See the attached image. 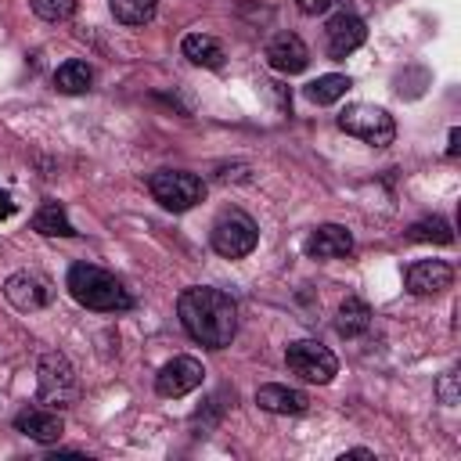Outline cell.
<instances>
[{
  "instance_id": "cell-2",
  "label": "cell",
  "mask_w": 461,
  "mask_h": 461,
  "mask_svg": "<svg viewBox=\"0 0 461 461\" xmlns=\"http://www.w3.org/2000/svg\"><path fill=\"white\" fill-rule=\"evenodd\" d=\"M65 285L79 306L97 310V313H122L133 306V295L122 288V281L94 263H72Z\"/></svg>"
},
{
  "instance_id": "cell-10",
  "label": "cell",
  "mask_w": 461,
  "mask_h": 461,
  "mask_svg": "<svg viewBox=\"0 0 461 461\" xmlns=\"http://www.w3.org/2000/svg\"><path fill=\"white\" fill-rule=\"evenodd\" d=\"M4 295H7V303L14 310L29 313V310H40V306L50 303V285L40 274H32V270H18V274H11L4 281Z\"/></svg>"
},
{
  "instance_id": "cell-25",
  "label": "cell",
  "mask_w": 461,
  "mask_h": 461,
  "mask_svg": "<svg viewBox=\"0 0 461 461\" xmlns=\"http://www.w3.org/2000/svg\"><path fill=\"white\" fill-rule=\"evenodd\" d=\"M439 396H443V403H457V393H454V371L443 375V382H439Z\"/></svg>"
},
{
  "instance_id": "cell-8",
  "label": "cell",
  "mask_w": 461,
  "mask_h": 461,
  "mask_svg": "<svg viewBox=\"0 0 461 461\" xmlns=\"http://www.w3.org/2000/svg\"><path fill=\"white\" fill-rule=\"evenodd\" d=\"M202 378H205L202 360H194V357H173L169 364L158 367V375H155V393L166 396V400H176V396H187L191 389H198Z\"/></svg>"
},
{
  "instance_id": "cell-15",
  "label": "cell",
  "mask_w": 461,
  "mask_h": 461,
  "mask_svg": "<svg viewBox=\"0 0 461 461\" xmlns=\"http://www.w3.org/2000/svg\"><path fill=\"white\" fill-rule=\"evenodd\" d=\"M256 403L270 414H303L310 407V396L299 389H288V385H259Z\"/></svg>"
},
{
  "instance_id": "cell-19",
  "label": "cell",
  "mask_w": 461,
  "mask_h": 461,
  "mask_svg": "<svg viewBox=\"0 0 461 461\" xmlns=\"http://www.w3.org/2000/svg\"><path fill=\"white\" fill-rule=\"evenodd\" d=\"M90 83H94V68H90L86 61H79V58L58 65V72H54V86H58L61 94H86Z\"/></svg>"
},
{
  "instance_id": "cell-7",
  "label": "cell",
  "mask_w": 461,
  "mask_h": 461,
  "mask_svg": "<svg viewBox=\"0 0 461 461\" xmlns=\"http://www.w3.org/2000/svg\"><path fill=\"white\" fill-rule=\"evenodd\" d=\"M285 364L292 375H299L303 382H317V385H328L335 375H339V360L328 346H321L317 339H299V342H288L285 349Z\"/></svg>"
},
{
  "instance_id": "cell-18",
  "label": "cell",
  "mask_w": 461,
  "mask_h": 461,
  "mask_svg": "<svg viewBox=\"0 0 461 461\" xmlns=\"http://www.w3.org/2000/svg\"><path fill=\"white\" fill-rule=\"evenodd\" d=\"M32 230H40V234H47V238H72V234H76V227L68 223L61 202H50V198L32 212Z\"/></svg>"
},
{
  "instance_id": "cell-28",
  "label": "cell",
  "mask_w": 461,
  "mask_h": 461,
  "mask_svg": "<svg viewBox=\"0 0 461 461\" xmlns=\"http://www.w3.org/2000/svg\"><path fill=\"white\" fill-rule=\"evenodd\" d=\"M342 457H375V454H371V450H364V447H357V450H346Z\"/></svg>"
},
{
  "instance_id": "cell-27",
  "label": "cell",
  "mask_w": 461,
  "mask_h": 461,
  "mask_svg": "<svg viewBox=\"0 0 461 461\" xmlns=\"http://www.w3.org/2000/svg\"><path fill=\"white\" fill-rule=\"evenodd\" d=\"M457 151H461V130H457V126H454V130H450V144H447V155H450V158H454V155H457Z\"/></svg>"
},
{
  "instance_id": "cell-24",
  "label": "cell",
  "mask_w": 461,
  "mask_h": 461,
  "mask_svg": "<svg viewBox=\"0 0 461 461\" xmlns=\"http://www.w3.org/2000/svg\"><path fill=\"white\" fill-rule=\"evenodd\" d=\"M328 4H331V0H295V7H299L303 14H324Z\"/></svg>"
},
{
  "instance_id": "cell-11",
  "label": "cell",
  "mask_w": 461,
  "mask_h": 461,
  "mask_svg": "<svg viewBox=\"0 0 461 461\" xmlns=\"http://www.w3.org/2000/svg\"><path fill=\"white\" fill-rule=\"evenodd\" d=\"M328 54L331 58H346V54H353L364 40H367V25H364V18H357L353 11H339L331 22H328Z\"/></svg>"
},
{
  "instance_id": "cell-4",
  "label": "cell",
  "mask_w": 461,
  "mask_h": 461,
  "mask_svg": "<svg viewBox=\"0 0 461 461\" xmlns=\"http://www.w3.org/2000/svg\"><path fill=\"white\" fill-rule=\"evenodd\" d=\"M148 191H151V198H155L162 209H169V212H187V209H194V205L205 198L202 176H194V173H187V169H158V173H151Z\"/></svg>"
},
{
  "instance_id": "cell-21",
  "label": "cell",
  "mask_w": 461,
  "mask_h": 461,
  "mask_svg": "<svg viewBox=\"0 0 461 461\" xmlns=\"http://www.w3.org/2000/svg\"><path fill=\"white\" fill-rule=\"evenodd\" d=\"M158 11V0H112V14L122 25H148Z\"/></svg>"
},
{
  "instance_id": "cell-22",
  "label": "cell",
  "mask_w": 461,
  "mask_h": 461,
  "mask_svg": "<svg viewBox=\"0 0 461 461\" xmlns=\"http://www.w3.org/2000/svg\"><path fill=\"white\" fill-rule=\"evenodd\" d=\"M407 238H411V241H436V245H450V241H454V230H450V223H447L443 216H429V220L411 223Z\"/></svg>"
},
{
  "instance_id": "cell-6",
  "label": "cell",
  "mask_w": 461,
  "mask_h": 461,
  "mask_svg": "<svg viewBox=\"0 0 461 461\" xmlns=\"http://www.w3.org/2000/svg\"><path fill=\"white\" fill-rule=\"evenodd\" d=\"M339 130H346L349 137H360L364 144H375V148H385V144H393V137H396V122H393V115H389L385 108H378V104H364V101L342 108V115H339Z\"/></svg>"
},
{
  "instance_id": "cell-16",
  "label": "cell",
  "mask_w": 461,
  "mask_h": 461,
  "mask_svg": "<svg viewBox=\"0 0 461 461\" xmlns=\"http://www.w3.org/2000/svg\"><path fill=\"white\" fill-rule=\"evenodd\" d=\"M367 328H371V310H367V303L357 299V295H346L342 306H339V317H335V331H339L342 339H357V335H364Z\"/></svg>"
},
{
  "instance_id": "cell-13",
  "label": "cell",
  "mask_w": 461,
  "mask_h": 461,
  "mask_svg": "<svg viewBox=\"0 0 461 461\" xmlns=\"http://www.w3.org/2000/svg\"><path fill=\"white\" fill-rule=\"evenodd\" d=\"M353 252V234L342 223H321L306 238V256L310 259H342Z\"/></svg>"
},
{
  "instance_id": "cell-23",
  "label": "cell",
  "mask_w": 461,
  "mask_h": 461,
  "mask_svg": "<svg viewBox=\"0 0 461 461\" xmlns=\"http://www.w3.org/2000/svg\"><path fill=\"white\" fill-rule=\"evenodd\" d=\"M29 4L43 22H68L76 14V0H29Z\"/></svg>"
},
{
  "instance_id": "cell-20",
  "label": "cell",
  "mask_w": 461,
  "mask_h": 461,
  "mask_svg": "<svg viewBox=\"0 0 461 461\" xmlns=\"http://www.w3.org/2000/svg\"><path fill=\"white\" fill-rule=\"evenodd\" d=\"M353 83H349V76H339V72H328V76H317L313 83H306V101H313V104H335L346 90H349Z\"/></svg>"
},
{
  "instance_id": "cell-1",
  "label": "cell",
  "mask_w": 461,
  "mask_h": 461,
  "mask_svg": "<svg viewBox=\"0 0 461 461\" xmlns=\"http://www.w3.org/2000/svg\"><path fill=\"white\" fill-rule=\"evenodd\" d=\"M176 313H180V324L184 331L209 346V349H223L230 346L234 331H238V306L227 292L220 288H209V285H191L180 292L176 299Z\"/></svg>"
},
{
  "instance_id": "cell-3",
  "label": "cell",
  "mask_w": 461,
  "mask_h": 461,
  "mask_svg": "<svg viewBox=\"0 0 461 461\" xmlns=\"http://www.w3.org/2000/svg\"><path fill=\"white\" fill-rule=\"evenodd\" d=\"M36 396L50 411H65L79 400V378H76V367L68 364L65 353L50 349V353L40 357V364H36Z\"/></svg>"
},
{
  "instance_id": "cell-12",
  "label": "cell",
  "mask_w": 461,
  "mask_h": 461,
  "mask_svg": "<svg viewBox=\"0 0 461 461\" xmlns=\"http://www.w3.org/2000/svg\"><path fill=\"white\" fill-rule=\"evenodd\" d=\"M267 61H270V68H277L285 76H295V72H303L310 65V50L295 32H277L267 43Z\"/></svg>"
},
{
  "instance_id": "cell-5",
  "label": "cell",
  "mask_w": 461,
  "mask_h": 461,
  "mask_svg": "<svg viewBox=\"0 0 461 461\" xmlns=\"http://www.w3.org/2000/svg\"><path fill=\"white\" fill-rule=\"evenodd\" d=\"M209 241L223 259H241L259 245V227L245 209H223L212 223Z\"/></svg>"
},
{
  "instance_id": "cell-14",
  "label": "cell",
  "mask_w": 461,
  "mask_h": 461,
  "mask_svg": "<svg viewBox=\"0 0 461 461\" xmlns=\"http://www.w3.org/2000/svg\"><path fill=\"white\" fill-rule=\"evenodd\" d=\"M14 429H18L22 436L36 439V443H58L61 432H65V421H61L58 411H47V407H25V411H18Z\"/></svg>"
},
{
  "instance_id": "cell-17",
  "label": "cell",
  "mask_w": 461,
  "mask_h": 461,
  "mask_svg": "<svg viewBox=\"0 0 461 461\" xmlns=\"http://www.w3.org/2000/svg\"><path fill=\"white\" fill-rule=\"evenodd\" d=\"M180 50H184L187 61H194V65H202V68H220V65H223V47H220V40H212V36H205V32L184 36Z\"/></svg>"
},
{
  "instance_id": "cell-26",
  "label": "cell",
  "mask_w": 461,
  "mask_h": 461,
  "mask_svg": "<svg viewBox=\"0 0 461 461\" xmlns=\"http://www.w3.org/2000/svg\"><path fill=\"white\" fill-rule=\"evenodd\" d=\"M7 216H14V198L7 191H0V220H7Z\"/></svg>"
},
{
  "instance_id": "cell-9",
  "label": "cell",
  "mask_w": 461,
  "mask_h": 461,
  "mask_svg": "<svg viewBox=\"0 0 461 461\" xmlns=\"http://www.w3.org/2000/svg\"><path fill=\"white\" fill-rule=\"evenodd\" d=\"M450 281H454V270L443 259H418L403 270V285L411 295H439L443 288H450Z\"/></svg>"
}]
</instances>
